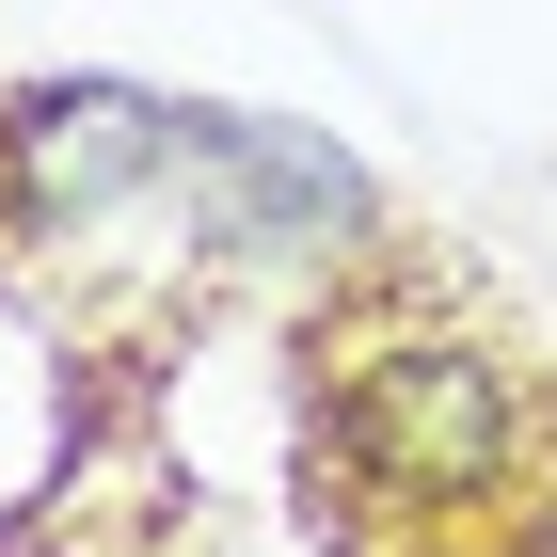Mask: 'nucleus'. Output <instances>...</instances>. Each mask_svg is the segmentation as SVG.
Returning <instances> with one entry per match:
<instances>
[{
    "label": "nucleus",
    "instance_id": "1",
    "mask_svg": "<svg viewBox=\"0 0 557 557\" xmlns=\"http://www.w3.org/2000/svg\"><path fill=\"white\" fill-rule=\"evenodd\" d=\"M302 494L335 557H557V350L414 239L335 256L302 302Z\"/></svg>",
    "mask_w": 557,
    "mask_h": 557
}]
</instances>
